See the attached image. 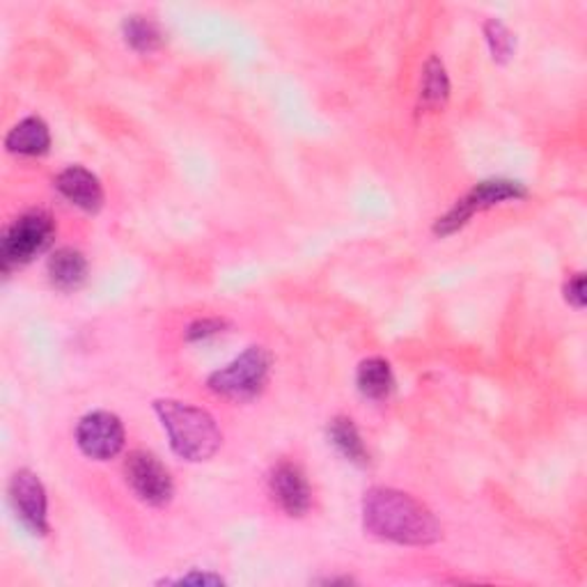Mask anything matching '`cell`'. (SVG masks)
I'll return each mask as SVG.
<instances>
[{
	"mask_svg": "<svg viewBox=\"0 0 587 587\" xmlns=\"http://www.w3.org/2000/svg\"><path fill=\"white\" fill-rule=\"evenodd\" d=\"M485 38H487V44L492 49V55L496 62H507L512 55H514V49H516V40L514 34L509 32V28L498 21V19H489L485 23Z\"/></svg>",
	"mask_w": 587,
	"mask_h": 587,
	"instance_id": "17",
	"label": "cell"
},
{
	"mask_svg": "<svg viewBox=\"0 0 587 587\" xmlns=\"http://www.w3.org/2000/svg\"><path fill=\"white\" fill-rule=\"evenodd\" d=\"M526 195H528V191H526V186L522 182L503 180V178L479 182L464 198H459L453 204V210H447L434 223V234L451 236V234L459 232L477 212L492 210V206L503 204L507 200H524Z\"/></svg>",
	"mask_w": 587,
	"mask_h": 587,
	"instance_id": "5",
	"label": "cell"
},
{
	"mask_svg": "<svg viewBox=\"0 0 587 587\" xmlns=\"http://www.w3.org/2000/svg\"><path fill=\"white\" fill-rule=\"evenodd\" d=\"M225 328H227V322H225V320H219V317H204V320L193 322V324L186 328V340H189V342L210 340V337L223 333Z\"/></svg>",
	"mask_w": 587,
	"mask_h": 587,
	"instance_id": "18",
	"label": "cell"
},
{
	"mask_svg": "<svg viewBox=\"0 0 587 587\" xmlns=\"http://www.w3.org/2000/svg\"><path fill=\"white\" fill-rule=\"evenodd\" d=\"M565 301L576 310L585 307V273H574L565 283Z\"/></svg>",
	"mask_w": 587,
	"mask_h": 587,
	"instance_id": "19",
	"label": "cell"
},
{
	"mask_svg": "<svg viewBox=\"0 0 587 587\" xmlns=\"http://www.w3.org/2000/svg\"><path fill=\"white\" fill-rule=\"evenodd\" d=\"M328 438H331L335 451L347 462H352L356 466L370 464V453H367V447L361 438V432L352 418H347V416L333 418L328 425Z\"/></svg>",
	"mask_w": 587,
	"mask_h": 587,
	"instance_id": "14",
	"label": "cell"
},
{
	"mask_svg": "<svg viewBox=\"0 0 587 587\" xmlns=\"http://www.w3.org/2000/svg\"><path fill=\"white\" fill-rule=\"evenodd\" d=\"M271 374V354L264 347H249L244 354L236 356L230 365L216 370L206 386L219 397L232 402H246L257 397Z\"/></svg>",
	"mask_w": 587,
	"mask_h": 587,
	"instance_id": "3",
	"label": "cell"
},
{
	"mask_svg": "<svg viewBox=\"0 0 587 587\" xmlns=\"http://www.w3.org/2000/svg\"><path fill=\"white\" fill-rule=\"evenodd\" d=\"M451 97V79H447L445 64L438 55H432L423 69L421 83V107L427 111H438Z\"/></svg>",
	"mask_w": 587,
	"mask_h": 587,
	"instance_id": "16",
	"label": "cell"
},
{
	"mask_svg": "<svg viewBox=\"0 0 587 587\" xmlns=\"http://www.w3.org/2000/svg\"><path fill=\"white\" fill-rule=\"evenodd\" d=\"M269 492L287 516H303L313 507V489L301 466L281 462L269 475Z\"/></svg>",
	"mask_w": 587,
	"mask_h": 587,
	"instance_id": "9",
	"label": "cell"
},
{
	"mask_svg": "<svg viewBox=\"0 0 587 587\" xmlns=\"http://www.w3.org/2000/svg\"><path fill=\"white\" fill-rule=\"evenodd\" d=\"M126 485L150 507H163L172 500L175 494V482H172L170 470L148 451H135L124 462Z\"/></svg>",
	"mask_w": 587,
	"mask_h": 587,
	"instance_id": "6",
	"label": "cell"
},
{
	"mask_svg": "<svg viewBox=\"0 0 587 587\" xmlns=\"http://www.w3.org/2000/svg\"><path fill=\"white\" fill-rule=\"evenodd\" d=\"M165 585H223L225 580L219 576V574H212V571H191L186 576H180V578H165L161 580Z\"/></svg>",
	"mask_w": 587,
	"mask_h": 587,
	"instance_id": "20",
	"label": "cell"
},
{
	"mask_svg": "<svg viewBox=\"0 0 587 587\" xmlns=\"http://www.w3.org/2000/svg\"><path fill=\"white\" fill-rule=\"evenodd\" d=\"M79 451L97 462L118 457L124 447V425L109 411H92L77 425Z\"/></svg>",
	"mask_w": 587,
	"mask_h": 587,
	"instance_id": "7",
	"label": "cell"
},
{
	"mask_svg": "<svg viewBox=\"0 0 587 587\" xmlns=\"http://www.w3.org/2000/svg\"><path fill=\"white\" fill-rule=\"evenodd\" d=\"M55 236V223L49 212L30 210L21 214L0 241V266L6 273L26 266L40 253H44Z\"/></svg>",
	"mask_w": 587,
	"mask_h": 587,
	"instance_id": "4",
	"label": "cell"
},
{
	"mask_svg": "<svg viewBox=\"0 0 587 587\" xmlns=\"http://www.w3.org/2000/svg\"><path fill=\"white\" fill-rule=\"evenodd\" d=\"M356 384H358V391L367 399H374V402L388 399L391 393L395 391V376H393L391 363L378 356L363 361L356 372Z\"/></svg>",
	"mask_w": 587,
	"mask_h": 587,
	"instance_id": "13",
	"label": "cell"
},
{
	"mask_svg": "<svg viewBox=\"0 0 587 587\" xmlns=\"http://www.w3.org/2000/svg\"><path fill=\"white\" fill-rule=\"evenodd\" d=\"M363 526L370 535L399 546H429L441 539V524L434 512L393 487H372L365 494Z\"/></svg>",
	"mask_w": 587,
	"mask_h": 587,
	"instance_id": "1",
	"label": "cell"
},
{
	"mask_svg": "<svg viewBox=\"0 0 587 587\" xmlns=\"http://www.w3.org/2000/svg\"><path fill=\"white\" fill-rule=\"evenodd\" d=\"M122 34H124V42L135 53H154L163 47V40H165L161 26L154 19L143 17V14L126 17V21L122 23Z\"/></svg>",
	"mask_w": 587,
	"mask_h": 587,
	"instance_id": "15",
	"label": "cell"
},
{
	"mask_svg": "<svg viewBox=\"0 0 587 587\" xmlns=\"http://www.w3.org/2000/svg\"><path fill=\"white\" fill-rule=\"evenodd\" d=\"M49 281L60 292H74L88 279V260L77 249H58L47 264Z\"/></svg>",
	"mask_w": 587,
	"mask_h": 587,
	"instance_id": "11",
	"label": "cell"
},
{
	"mask_svg": "<svg viewBox=\"0 0 587 587\" xmlns=\"http://www.w3.org/2000/svg\"><path fill=\"white\" fill-rule=\"evenodd\" d=\"M58 193L77 204L79 210L88 214H97L103 206V189L97 180V175L83 165H69L55 178Z\"/></svg>",
	"mask_w": 587,
	"mask_h": 587,
	"instance_id": "10",
	"label": "cell"
},
{
	"mask_svg": "<svg viewBox=\"0 0 587 587\" xmlns=\"http://www.w3.org/2000/svg\"><path fill=\"white\" fill-rule=\"evenodd\" d=\"M154 413L178 457L186 462H206L221 451L223 432L210 411L178 399H156Z\"/></svg>",
	"mask_w": 587,
	"mask_h": 587,
	"instance_id": "2",
	"label": "cell"
},
{
	"mask_svg": "<svg viewBox=\"0 0 587 587\" xmlns=\"http://www.w3.org/2000/svg\"><path fill=\"white\" fill-rule=\"evenodd\" d=\"M10 500L21 524L32 535L44 537L49 533V500L38 473L19 468L10 479Z\"/></svg>",
	"mask_w": 587,
	"mask_h": 587,
	"instance_id": "8",
	"label": "cell"
},
{
	"mask_svg": "<svg viewBox=\"0 0 587 587\" xmlns=\"http://www.w3.org/2000/svg\"><path fill=\"white\" fill-rule=\"evenodd\" d=\"M6 148L19 156H42L51 148V131L38 115L21 120L6 138Z\"/></svg>",
	"mask_w": 587,
	"mask_h": 587,
	"instance_id": "12",
	"label": "cell"
}]
</instances>
